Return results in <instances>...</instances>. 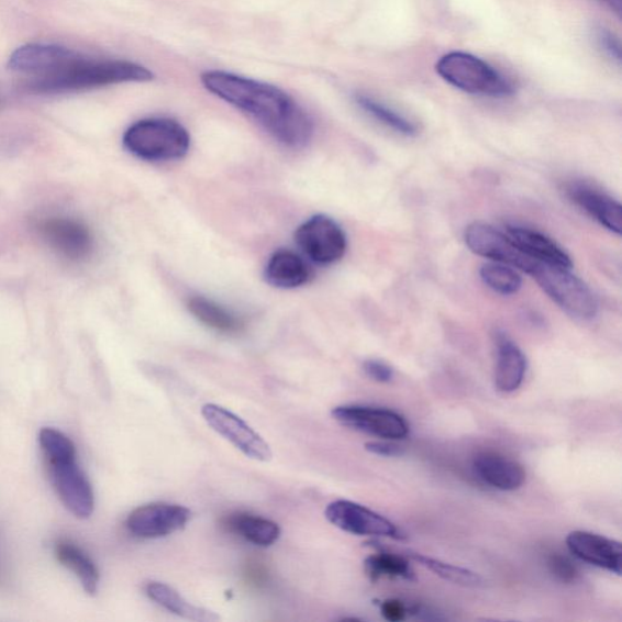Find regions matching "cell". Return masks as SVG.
Instances as JSON below:
<instances>
[{"mask_svg":"<svg viewBox=\"0 0 622 622\" xmlns=\"http://www.w3.org/2000/svg\"><path fill=\"white\" fill-rule=\"evenodd\" d=\"M368 453L384 457H398L404 454V448L393 442H370L365 445Z\"/></svg>","mask_w":622,"mask_h":622,"instance_id":"cell-33","label":"cell"},{"mask_svg":"<svg viewBox=\"0 0 622 622\" xmlns=\"http://www.w3.org/2000/svg\"><path fill=\"white\" fill-rule=\"evenodd\" d=\"M365 374L379 384H389L393 381L395 370L388 364L381 360H366L363 365Z\"/></svg>","mask_w":622,"mask_h":622,"instance_id":"cell-31","label":"cell"},{"mask_svg":"<svg viewBox=\"0 0 622 622\" xmlns=\"http://www.w3.org/2000/svg\"><path fill=\"white\" fill-rule=\"evenodd\" d=\"M326 520L343 530L358 536L407 538L406 534L381 514L367 507L347 500H337L327 506Z\"/></svg>","mask_w":622,"mask_h":622,"instance_id":"cell-10","label":"cell"},{"mask_svg":"<svg viewBox=\"0 0 622 622\" xmlns=\"http://www.w3.org/2000/svg\"><path fill=\"white\" fill-rule=\"evenodd\" d=\"M506 234L530 258L571 269L573 262L568 253L556 241L537 232V230L521 225H509L506 229Z\"/></svg>","mask_w":622,"mask_h":622,"instance_id":"cell-18","label":"cell"},{"mask_svg":"<svg viewBox=\"0 0 622 622\" xmlns=\"http://www.w3.org/2000/svg\"><path fill=\"white\" fill-rule=\"evenodd\" d=\"M123 144L137 158L159 163V160H175L187 156L190 135L175 120L146 119L126 130Z\"/></svg>","mask_w":622,"mask_h":622,"instance_id":"cell-3","label":"cell"},{"mask_svg":"<svg viewBox=\"0 0 622 622\" xmlns=\"http://www.w3.org/2000/svg\"><path fill=\"white\" fill-rule=\"evenodd\" d=\"M596 40L604 54L610 57L613 62L618 65L621 64V44L619 38L615 36L614 33L606 30L599 29L596 33Z\"/></svg>","mask_w":622,"mask_h":622,"instance_id":"cell-30","label":"cell"},{"mask_svg":"<svg viewBox=\"0 0 622 622\" xmlns=\"http://www.w3.org/2000/svg\"><path fill=\"white\" fill-rule=\"evenodd\" d=\"M226 525L248 543L259 547H270L281 536L279 524L255 514L236 513L230 515Z\"/></svg>","mask_w":622,"mask_h":622,"instance_id":"cell-22","label":"cell"},{"mask_svg":"<svg viewBox=\"0 0 622 622\" xmlns=\"http://www.w3.org/2000/svg\"><path fill=\"white\" fill-rule=\"evenodd\" d=\"M201 82L287 147H306L313 137L314 125L307 111L278 87L224 71L204 73Z\"/></svg>","mask_w":622,"mask_h":622,"instance_id":"cell-1","label":"cell"},{"mask_svg":"<svg viewBox=\"0 0 622 622\" xmlns=\"http://www.w3.org/2000/svg\"><path fill=\"white\" fill-rule=\"evenodd\" d=\"M567 195L576 206H579L596 222L604 226L609 232L621 235L622 207L620 202L582 182L570 184L567 187Z\"/></svg>","mask_w":622,"mask_h":622,"instance_id":"cell-15","label":"cell"},{"mask_svg":"<svg viewBox=\"0 0 622 622\" xmlns=\"http://www.w3.org/2000/svg\"><path fill=\"white\" fill-rule=\"evenodd\" d=\"M410 557L420 563L425 569H429L436 576H440L443 580L466 587H479L484 582L479 574L469 569L453 566V564H448L440 559L419 555V553H410Z\"/></svg>","mask_w":622,"mask_h":622,"instance_id":"cell-27","label":"cell"},{"mask_svg":"<svg viewBox=\"0 0 622 622\" xmlns=\"http://www.w3.org/2000/svg\"><path fill=\"white\" fill-rule=\"evenodd\" d=\"M355 101L368 116L386 125L387 129L406 136L418 134L419 130L416 124L406 116H402V114L396 110L388 108L385 103L366 96H356Z\"/></svg>","mask_w":622,"mask_h":622,"instance_id":"cell-25","label":"cell"},{"mask_svg":"<svg viewBox=\"0 0 622 622\" xmlns=\"http://www.w3.org/2000/svg\"><path fill=\"white\" fill-rule=\"evenodd\" d=\"M497 364H495V387L501 393H513L524 381L526 358L523 351L504 333L495 335Z\"/></svg>","mask_w":622,"mask_h":622,"instance_id":"cell-17","label":"cell"},{"mask_svg":"<svg viewBox=\"0 0 622 622\" xmlns=\"http://www.w3.org/2000/svg\"><path fill=\"white\" fill-rule=\"evenodd\" d=\"M191 518L190 510L180 504L156 502L137 507L126 518V529L141 538L166 537L186 527Z\"/></svg>","mask_w":622,"mask_h":622,"instance_id":"cell-12","label":"cell"},{"mask_svg":"<svg viewBox=\"0 0 622 622\" xmlns=\"http://www.w3.org/2000/svg\"><path fill=\"white\" fill-rule=\"evenodd\" d=\"M145 592L152 601L168 610L169 613L192 621H218L219 617L210 610L196 607L178 591L164 582L152 581L145 586Z\"/></svg>","mask_w":622,"mask_h":622,"instance_id":"cell-21","label":"cell"},{"mask_svg":"<svg viewBox=\"0 0 622 622\" xmlns=\"http://www.w3.org/2000/svg\"><path fill=\"white\" fill-rule=\"evenodd\" d=\"M40 445L48 464L65 463L77 459L74 442L63 432L54 429H43L38 435Z\"/></svg>","mask_w":622,"mask_h":622,"instance_id":"cell-28","label":"cell"},{"mask_svg":"<svg viewBox=\"0 0 622 622\" xmlns=\"http://www.w3.org/2000/svg\"><path fill=\"white\" fill-rule=\"evenodd\" d=\"M188 307L190 313L203 325L218 332L232 335V333H238L244 329V322L240 318L212 299L202 296L193 297Z\"/></svg>","mask_w":622,"mask_h":622,"instance_id":"cell-23","label":"cell"},{"mask_svg":"<svg viewBox=\"0 0 622 622\" xmlns=\"http://www.w3.org/2000/svg\"><path fill=\"white\" fill-rule=\"evenodd\" d=\"M37 229L47 245L64 258L74 262L84 260L93 251L95 240L90 230L76 219L47 218Z\"/></svg>","mask_w":622,"mask_h":622,"instance_id":"cell-13","label":"cell"},{"mask_svg":"<svg viewBox=\"0 0 622 622\" xmlns=\"http://www.w3.org/2000/svg\"><path fill=\"white\" fill-rule=\"evenodd\" d=\"M598 2H601L603 4H606L607 7H609L610 9H612L614 11V13L620 18L621 13H622V0H598Z\"/></svg>","mask_w":622,"mask_h":622,"instance_id":"cell-34","label":"cell"},{"mask_svg":"<svg viewBox=\"0 0 622 622\" xmlns=\"http://www.w3.org/2000/svg\"><path fill=\"white\" fill-rule=\"evenodd\" d=\"M54 555L62 566L76 575L86 593L97 595L100 573L95 560L84 548H80L70 540H59L54 546Z\"/></svg>","mask_w":622,"mask_h":622,"instance_id":"cell-19","label":"cell"},{"mask_svg":"<svg viewBox=\"0 0 622 622\" xmlns=\"http://www.w3.org/2000/svg\"><path fill=\"white\" fill-rule=\"evenodd\" d=\"M465 242L475 255L493 263L509 265V267L529 275L538 263L518 248L507 234L487 223L475 222L468 225L465 232Z\"/></svg>","mask_w":622,"mask_h":622,"instance_id":"cell-7","label":"cell"},{"mask_svg":"<svg viewBox=\"0 0 622 622\" xmlns=\"http://www.w3.org/2000/svg\"><path fill=\"white\" fill-rule=\"evenodd\" d=\"M480 278L490 290L501 296L515 295L523 285L522 276L514 268L493 262L482 265Z\"/></svg>","mask_w":622,"mask_h":622,"instance_id":"cell-26","label":"cell"},{"mask_svg":"<svg viewBox=\"0 0 622 622\" xmlns=\"http://www.w3.org/2000/svg\"><path fill=\"white\" fill-rule=\"evenodd\" d=\"M365 571L373 581L381 578H400L413 580L414 573L406 558L386 551H379L367 557L364 563Z\"/></svg>","mask_w":622,"mask_h":622,"instance_id":"cell-24","label":"cell"},{"mask_svg":"<svg viewBox=\"0 0 622 622\" xmlns=\"http://www.w3.org/2000/svg\"><path fill=\"white\" fill-rule=\"evenodd\" d=\"M332 418L356 432L401 441L410 433L408 421L398 412L384 408L345 406L332 410Z\"/></svg>","mask_w":622,"mask_h":622,"instance_id":"cell-8","label":"cell"},{"mask_svg":"<svg viewBox=\"0 0 622 622\" xmlns=\"http://www.w3.org/2000/svg\"><path fill=\"white\" fill-rule=\"evenodd\" d=\"M474 469L482 482L501 491L518 490L526 479L520 463L498 453L478 454L474 460Z\"/></svg>","mask_w":622,"mask_h":622,"instance_id":"cell-16","label":"cell"},{"mask_svg":"<svg viewBox=\"0 0 622 622\" xmlns=\"http://www.w3.org/2000/svg\"><path fill=\"white\" fill-rule=\"evenodd\" d=\"M311 278L307 263L295 252L280 249L275 252L265 268V279L279 288H297L306 285Z\"/></svg>","mask_w":622,"mask_h":622,"instance_id":"cell-20","label":"cell"},{"mask_svg":"<svg viewBox=\"0 0 622 622\" xmlns=\"http://www.w3.org/2000/svg\"><path fill=\"white\" fill-rule=\"evenodd\" d=\"M548 569L563 584H573L579 578V570L575 563L566 556L558 555V553L548 558Z\"/></svg>","mask_w":622,"mask_h":622,"instance_id":"cell-29","label":"cell"},{"mask_svg":"<svg viewBox=\"0 0 622 622\" xmlns=\"http://www.w3.org/2000/svg\"><path fill=\"white\" fill-rule=\"evenodd\" d=\"M530 276L563 311L575 319L591 320L599 309L589 285L570 269L538 262Z\"/></svg>","mask_w":622,"mask_h":622,"instance_id":"cell-5","label":"cell"},{"mask_svg":"<svg viewBox=\"0 0 622 622\" xmlns=\"http://www.w3.org/2000/svg\"><path fill=\"white\" fill-rule=\"evenodd\" d=\"M154 79L146 67L123 60L90 59L73 49L62 48L49 70L27 78L32 95H64L121 84H143Z\"/></svg>","mask_w":622,"mask_h":622,"instance_id":"cell-2","label":"cell"},{"mask_svg":"<svg viewBox=\"0 0 622 622\" xmlns=\"http://www.w3.org/2000/svg\"><path fill=\"white\" fill-rule=\"evenodd\" d=\"M567 546L576 558L590 566L621 575V544L619 541L589 532H573Z\"/></svg>","mask_w":622,"mask_h":622,"instance_id":"cell-14","label":"cell"},{"mask_svg":"<svg viewBox=\"0 0 622 622\" xmlns=\"http://www.w3.org/2000/svg\"><path fill=\"white\" fill-rule=\"evenodd\" d=\"M201 413L207 424L242 454L259 463L271 460L270 445L237 414L216 404L203 406Z\"/></svg>","mask_w":622,"mask_h":622,"instance_id":"cell-6","label":"cell"},{"mask_svg":"<svg viewBox=\"0 0 622 622\" xmlns=\"http://www.w3.org/2000/svg\"><path fill=\"white\" fill-rule=\"evenodd\" d=\"M381 612L386 620L399 622L404 621L410 615V607L398 601V599H387L381 604Z\"/></svg>","mask_w":622,"mask_h":622,"instance_id":"cell-32","label":"cell"},{"mask_svg":"<svg viewBox=\"0 0 622 622\" xmlns=\"http://www.w3.org/2000/svg\"><path fill=\"white\" fill-rule=\"evenodd\" d=\"M435 70L448 85L469 95L506 98L514 93L509 78L471 54L448 53L436 63Z\"/></svg>","mask_w":622,"mask_h":622,"instance_id":"cell-4","label":"cell"},{"mask_svg":"<svg viewBox=\"0 0 622 622\" xmlns=\"http://www.w3.org/2000/svg\"><path fill=\"white\" fill-rule=\"evenodd\" d=\"M296 242L311 260L329 265L343 258L347 236L342 227L326 215H315L297 229Z\"/></svg>","mask_w":622,"mask_h":622,"instance_id":"cell-9","label":"cell"},{"mask_svg":"<svg viewBox=\"0 0 622 622\" xmlns=\"http://www.w3.org/2000/svg\"><path fill=\"white\" fill-rule=\"evenodd\" d=\"M51 479L57 497L79 520H88L96 507L95 490L77 459L49 464Z\"/></svg>","mask_w":622,"mask_h":622,"instance_id":"cell-11","label":"cell"}]
</instances>
